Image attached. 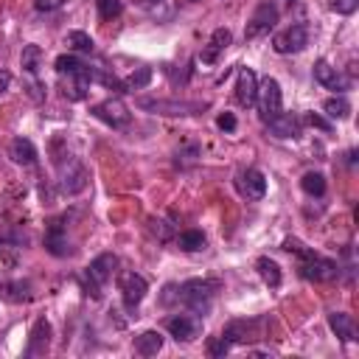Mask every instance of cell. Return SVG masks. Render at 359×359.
I'll return each instance as SVG.
<instances>
[{
    "label": "cell",
    "instance_id": "6da1fadb",
    "mask_svg": "<svg viewBox=\"0 0 359 359\" xmlns=\"http://www.w3.org/2000/svg\"><path fill=\"white\" fill-rule=\"evenodd\" d=\"M53 67H56V76L62 79V95H65L67 101H84L93 81L123 93V81H118L115 76L104 73L101 67H93L90 62L79 59L76 53H62V56H56Z\"/></svg>",
    "mask_w": 359,
    "mask_h": 359
},
{
    "label": "cell",
    "instance_id": "7a4b0ae2",
    "mask_svg": "<svg viewBox=\"0 0 359 359\" xmlns=\"http://www.w3.org/2000/svg\"><path fill=\"white\" fill-rule=\"evenodd\" d=\"M219 289H222V280H216V278H191L182 283H168L163 289L160 303L163 306H182L185 311H191L196 317H208Z\"/></svg>",
    "mask_w": 359,
    "mask_h": 359
},
{
    "label": "cell",
    "instance_id": "3957f363",
    "mask_svg": "<svg viewBox=\"0 0 359 359\" xmlns=\"http://www.w3.org/2000/svg\"><path fill=\"white\" fill-rule=\"evenodd\" d=\"M283 250L297 255V275L303 280H314V283H323V280H334L339 275V264L311 247H306L300 238L294 236H286L283 238Z\"/></svg>",
    "mask_w": 359,
    "mask_h": 359
},
{
    "label": "cell",
    "instance_id": "277c9868",
    "mask_svg": "<svg viewBox=\"0 0 359 359\" xmlns=\"http://www.w3.org/2000/svg\"><path fill=\"white\" fill-rule=\"evenodd\" d=\"M115 266H118V255H115V252H101L98 258H93V261L81 269V286H84V292H87L93 300H101L104 286L109 283Z\"/></svg>",
    "mask_w": 359,
    "mask_h": 359
},
{
    "label": "cell",
    "instance_id": "5b68a950",
    "mask_svg": "<svg viewBox=\"0 0 359 359\" xmlns=\"http://www.w3.org/2000/svg\"><path fill=\"white\" fill-rule=\"evenodd\" d=\"M135 104L146 112L154 115H168V118H182V115H199L208 104L205 101H185V98H151V95H140L135 98Z\"/></svg>",
    "mask_w": 359,
    "mask_h": 359
},
{
    "label": "cell",
    "instance_id": "8992f818",
    "mask_svg": "<svg viewBox=\"0 0 359 359\" xmlns=\"http://www.w3.org/2000/svg\"><path fill=\"white\" fill-rule=\"evenodd\" d=\"M255 109H258L261 123H269L272 118H278V115L283 112V93H280L278 79L266 76V79L258 84V93H255Z\"/></svg>",
    "mask_w": 359,
    "mask_h": 359
},
{
    "label": "cell",
    "instance_id": "52a82bcc",
    "mask_svg": "<svg viewBox=\"0 0 359 359\" xmlns=\"http://www.w3.org/2000/svg\"><path fill=\"white\" fill-rule=\"evenodd\" d=\"M280 20V8L275 6V0H261L255 6V11L250 14L247 20V28H244V39H258L264 34H269Z\"/></svg>",
    "mask_w": 359,
    "mask_h": 359
},
{
    "label": "cell",
    "instance_id": "ba28073f",
    "mask_svg": "<svg viewBox=\"0 0 359 359\" xmlns=\"http://www.w3.org/2000/svg\"><path fill=\"white\" fill-rule=\"evenodd\" d=\"M118 292H121V303H123V309H126L129 314H135L137 306L143 303L146 292H149V283H146L143 275L126 269V272L118 275Z\"/></svg>",
    "mask_w": 359,
    "mask_h": 359
},
{
    "label": "cell",
    "instance_id": "9c48e42d",
    "mask_svg": "<svg viewBox=\"0 0 359 359\" xmlns=\"http://www.w3.org/2000/svg\"><path fill=\"white\" fill-rule=\"evenodd\" d=\"M93 118H98L101 123H107L109 129H126L129 126V121H132V112H129V107L121 101V98H104V101H98L93 109Z\"/></svg>",
    "mask_w": 359,
    "mask_h": 359
},
{
    "label": "cell",
    "instance_id": "30bf717a",
    "mask_svg": "<svg viewBox=\"0 0 359 359\" xmlns=\"http://www.w3.org/2000/svg\"><path fill=\"white\" fill-rule=\"evenodd\" d=\"M222 337H224L230 345H247V342H255V339L264 337V320H261V317L230 320V323L222 328Z\"/></svg>",
    "mask_w": 359,
    "mask_h": 359
},
{
    "label": "cell",
    "instance_id": "8fae6325",
    "mask_svg": "<svg viewBox=\"0 0 359 359\" xmlns=\"http://www.w3.org/2000/svg\"><path fill=\"white\" fill-rule=\"evenodd\" d=\"M306 45H309V25H306V22H292L289 28H283V31H278V34L272 36V48H275V53H280V56L300 53Z\"/></svg>",
    "mask_w": 359,
    "mask_h": 359
},
{
    "label": "cell",
    "instance_id": "7c38bea8",
    "mask_svg": "<svg viewBox=\"0 0 359 359\" xmlns=\"http://www.w3.org/2000/svg\"><path fill=\"white\" fill-rule=\"evenodd\" d=\"M67 160H59L56 165H59V191L62 194H79V191H84V185H87V168L81 165V160L79 157H70V154H65Z\"/></svg>",
    "mask_w": 359,
    "mask_h": 359
},
{
    "label": "cell",
    "instance_id": "4fadbf2b",
    "mask_svg": "<svg viewBox=\"0 0 359 359\" xmlns=\"http://www.w3.org/2000/svg\"><path fill=\"white\" fill-rule=\"evenodd\" d=\"M165 331L177 339V342H191L199 337L202 331V317L191 314V311H182V314H171L165 317Z\"/></svg>",
    "mask_w": 359,
    "mask_h": 359
},
{
    "label": "cell",
    "instance_id": "5bb4252c",
    "mask_svg": "<svg viewBox=\"0 0 359 359\" xmlns=\"http://www.w3.org/2000/svg\"><path fill=\"white\" fill-rule=\"evenodd\" d=\"M45 250L56 258H65L70 252L67 247V213L65 216H56L48 222V230H45Z\"/></svg>",
    "mask_w": 359,
    "mask_h": 359
},
{
    "label": "cell",
    "instance_id": "9a60e30c",
    "mask_svg": "<svg viewBox=\"0 0 359 359\" xmlns=\"http://www.w3.org/2000/svg\"><path fill=\"white\" fill-rule=\"evenodd\" d=\"M236 191H238L244 199L258 202V199H264V194H266V177H264L258 168H247V171H241V174L236 177Z\"/></svg>",
    "mask_w": 359,
    "mask_h": 359
},
{
    "label": "cell",
    "instance_id": "2e32d148",
    "mask_svg": "<svg viewBox=\"0 0 359 359\" xmlns=\"http://www.w3.org/2000/svg\"><path fill=\"white\" fill-rule=\"evenodd\" d=\"M314 81H317L320 87H325V90H334V93H345V90L351 87V81H348L337 67H331L328 59H317V62H314Z\"/></svg>",
    "mask_w": 359,
    "mask_h": 359
},
{
    "label": "cell",
    "instance_id": "e0dca14e",
    "mask_svg": "<svg viewBox=\"0 0 359 359\" xmlns=\"http://www.w3.org/2000/svg\"><path fill=\"white\" fill-rule=\"evenodd\" d=\"M39 62H42V48L39 45H25L22 48V56H20V65H22V73L31 79V95H34V101L42 98L36 93V90H42V84H39Z\"/></svg>",
    "mask_w": 359,
    "mask_h": 359
},
{
    "label": "cell",
    "instance_id": "ac0fdd59",
    "mask_svg": "<svg viewBox=\"0 0 359 359\" xmlns=\"http://www.w3.org/2000/svg\"><path fill=\"white\" fill-rule=\"evenodd\" d=\"M255 93H258V79L250 67H238L236 76V104L238 107H255Z\"/></svg>",
    "mask_w": 359,
    "mask_h": 359
},
{
    "label": "cell",
    "instance_id": "d6986e66",
    "mask_svg": "<svg viewBox=\"0 0 359 359\" xmlns=\"http://www.w3.org/2000/svg\"><path fill=\"white\" fill-rule=\"evenodd\" d=\"M50 345V323L48 320H36L31 334H28V345H25V356H45Z\"/></svg>",
    "mask_w": 359,
    "mask_h": 359
},
{
    "label": "cell",
    "instance_id": "ffe728a7",
    "mask_svg": "<svg viewBox=\"0 0 359 359\" xmlns=\"http://www.w3.org/2000/svg\"><path fill=\"white\" fill-rule=\"evenodd\" d=\"M233 42V34H230V28H216L213 34H210V39H208V45L202 48V53H199V59L205 62V65H213L224 50H227V45Z\"/></svg>",
    "mask_w": 359,
    "mask_h": 359
},
{
    "label": "cell",
    "instance_id": "44dd1931",
    "mask_svg": "<svg viewBox=\"0 0 359 359\" xmlns=\"http://www.w3.org/2000/svg\"><path fill=\"white\" fill-rule=\"evenodd\" d=\"M266 126V132L272 135V137H280V140H289V137H297L300 135V121L297 118H292V115H286V112H280L278 118H272L269 123H264Z\"/></svg>",
    "mask_w": 359,
    "mask_h": 359
},
{
    "label": "cell",
    "instance_id": "7402d4cb",
    "mask_svg": "<svg viewBox=\"0 0 359 359\" xmlns=\"http://www.w3.org/2000/svg\"><path fill=\"white\" fill-rule=\"evenodd\" d=\"M25 244H28V238L20 230H0V258H6L8 264L17 261V255L22 252Z\"/></svg>",
    "mask_w": 359,
    "mask_h": 359
},
{
    "label": "cell",
    "instance_id": "603a6c76",
    "mask_svg": "<svg viewBox=\"0 0 359 359\" xmlns=\"http://www.w3.org/2000/svg\"><path fill=\"white\" fill-rule=\"evenodd\" d=\"M328 325H331V331L342 339V342H356L359 337H356V323H353V317L348 314V311H331L328 314Z\"/></svg>",
    "mask_w": 359,
    "mask_h": 359
},
{
    "label": "cell",
    "instance_id": "cb8c5ba5",
    "mask_svg": "<svg viewBox=\"0 0 359 359\" xmlns=\"http://www.w3.org/2000/svg\"><path fill=\"white\" fill-rule=\"evenodd\" d=\"M8 157H11L17 165H25V168H28V165L36 163L39 154H36V146H34L28 137H14V140L8 143Z\"/></svg>",
    "mask_w": 359,
    "mask_h": 359
},
{
    "label": "cell",
    "instance_id": "d4e9b609",
    "mask_svg": "<svg viewBox=\"0 0 359 359\" xmlns=\"http://www.w3.org/2000/svg\"><path fill=\"white\" fill-rule=\"evenodd\" d=\"M163 342H165V337H163L160 331L149 328V331H143V334H137V337H135L132 348H135V353H137V356H154V353H160V351H163Z\"/></svg>",
    "mask_w": 359,
    "mask_h": 359
},
{
    "label": "cell",
    "instance_id": "484cf974",
    "mask_svg": "<svg viewBox=\"0 0 359 359\" xmlns=\"http://www.w3.org/2000/svg\"><path fill=\"white\" fill-rule=\"evenodd\" d=\"M255 269H258L261 280H264L269 289H278V286H280L283 275H280V266H278V261H272L269 255H261V258L255 261Z\"/></svg>",
    "mask_w": 359,
    "mask_h": 359
},
{
    "label": "cell",
    "instance_id": "4316f807",
    "mask_svg": "<svg viewBox=\"0 0 359 359\" xmlns=\"http://www.w3.org/2000/svg\"><path fill=\"white\" fill-rule=\"evenodd\" d=\"M65 45H67L73 53H95V42H93V36L84 34V31H70V34H65Z\"/></svg>",
    "mask_w": 359,
    "mask_h": 359
},
{
    "label": "cell",
    "instance_id": "83f0119b",
    "mask_svg": "<svg viewBox=\"0 0 359 359\" xmlns=\"http://www.w3.org/2000/svg\"><path fill=\"white\" fill-rule=\"evenodd\" d=\"M300 188H303V194L320 199V196H325V177L320 171H306L300 177Z\"/></svg>",
    "mask_w": 359,
    "mask_h": 359
},
{
    "label": "cell",
    "instance_id": "f1b7e54d",
    "mask_svg": "<svg viewBox=\"0 0 359 359\" xmlns=\"http://www.w3.org/2000/svg\"><path fill=\"white\" fill-rule=\"evenodd\" d=\"M205 244H208V238L202 230H182L177 236V247L185 252H199V250H205Z\"/></svg>",
    "mask_w": 359,
    "mask_h": 359
},
{
    "label": "cell",
    "instance_id": "f546056e",
    "mask_svg": "<svg viewBox=\"0 0 359 359\" xmlns=\"http://www.w3.org/2000/svg\"><path fill=\"white\" fill-rule=\"evenodd\" d=\"M0 297L3 300H11V303H20V300H31V286L22 283V280H14V283H0Z\"/></svg>",
    "mask_w": 359,
    "mask_h": 359
},
{
    "label": "cell",
    "instance_id": "4dcf8cb0",
    "mask_svg": "<svg viewBox=\"0 0 359 359\" xmlns=\"http://www.w3.org/2000/svg\"><path fill=\"white\" fill-rule=\"evenodd\" d=\"M151 67H135L126 79H123V93H129V90H146L149 87V81H151Z\"/></svg>",
    "mask_w": 359,
    "mask_h": 359
},
{
    "label": "cell",
    "instance_id": "1f68e13d",
    "mask_svg": "<svg viewBox=\"0 0 359 359\" xmlns=\"http://www.w3.org/2000/svg\"><path fill=\"white\" fill-rule=\"evenodd\" d=\"M323 109H325V115H328V118H334V121H337V118L342 121V118H348V115H351V104H348V98H342V95L328 98V101L323 104Z\"/></svg>",
    "mask_w": 359,
    "mask_h": 359
},
{
    "label": "cell",
    "instance_id": "d6a6232c",
    "mask_svg": "<svg viewBox=\"0 0 359 359\" xmlns=\"http://www.w3.org/2000/svg\"><path fill=\"white\" fill-rule=\"evenodd\" d=\"M95 6H98V17H101V20H112V17H118L121 8H123L121 0H95Z\"/></svg>",
    "mask_w": 359,
    "mask_h": 359
},
{
    "label": "cell",
    "instance_id": "836d02e7",
    "mask_svg": "<svg viewBox=\"0 0 359 359\" xmlns=\"http://www.w3.org/2000/svg\"><path fill=\"white\" fill-rule=\"evenodd\" d=\"M328 8L342 14V17H348V14H353L359 8V0H328Z\"/></svg>",
    "mask_w": 359,
    "mask_h": 359
},
{
    "label": "cell",
    "instance_id": "e575fe53",
    "mask_svg": "<svg viewBox=\"0 0 359 359\" xmlns=\"http://www.w3.org/2000/svg\"><path fill=\"white\" fill-rule=\"evenodd\" d=\"M230 348H233V345H230L222 334H219V337H213V339L208 342V353H210V356H224V353H230Z\"/></svg>",
    "mask_w": 359,
    "mask_h": 359
},
{
    "label": "cell",
    "instance_id": "d590c367",
    "mask_svg": "<svg viewBox=\"0 0 359 359\" xmlns=\"http://www.w3.org/2000/svg\"><path fill=\"white\" fill-rule=\"evenodd\" d=\"M151 233H154L160 241H168V238H171V227H168L163 219H151Z\"/></svg>",
    "mask_w": 359,
    "mask_h": 359
},
{
    "label": "cell",
    "instance_id": "8d00e7d4",
    "mask_svg": "<svg viewBox=\"0 0 359 359\" xmlns=\"http://www.w3.org/2000/svg\"><path fill=\"white\" fill-rule=\"evenodd\" d=\"M216 126H219L222 132H236V115H233V112H222V115L216 118Z\"/></svg>",
    "mask_w": 359,
    "mask_h": 359
},
{
    "label": "cell",
    "instance_id": "74e56055",
    "mask_svg": "<svg viewBox=\"0 0 359 359\" xmlns=\"http://www.w3.org/2000/svg\"><path fill=\"white\" fill-rule=\"evenodd\" d=\"M303 121H306L309 126H317V129H323V132H331V121H325V118H320V115H314V112H309Z\"/></svg>",
    "mask_w": 359,
    "mask_h": 359
},
{
    "label": "cell",
    "instance_id": "f35d334b",
    "mask_svg": "<svg viewBox=\"0 0 359 359\" xmlns=\"http://www.w3.org/2000/svg\"><path fill=\"white\" fill-rule=\"evenodd\" d=\"M67 0H36L34 6H36V11H56L59 6H65Z\"/></svg>",
    "mask_w": 359,
    "mask_h": 359
},
{
    "label": "cell",
    "instance_id": "ab89813d",
    "mask_svg": "<svg viewBox=\"0 0 359 359\" xmlns=\"http://www.w3.org/2000/svg\"><path fill=\"white\" fill-rule=\"evenodd\" d=\"M8 84H11V73L8 70H0V95L8 90Z\"/></svg>",
    "mask_w": 359,
    "mask_h": 359
},
{
    "label": "cell",
    "instance_id": "60d3db41",
    "mask_svg": "<svg viewBox=\"0 0 359 359\" xmlns=\"http://www.w3.org/2000/svg\"><path fill=\"white\" fill-rule=\"evenodd\" d=\"M137 3H154V0H137Z\"/></svg>",
    "mask_w": 359,
    "mask_h": 359
},
{
    "label": "cell",
    "instance_id": "b9f144b4",
    "mask_svg": "<svg viewBox=\"0 0 359 359\" xmlns=\"http://www.w3.org/2000/svg\"><path fill=\"white\" fill-rule=\"evenodd\" d=\"M191 3H196V0H191Z\"/></svg>",
    "mask_w": 359,
    "mask_h": 359
}]
</instances>
